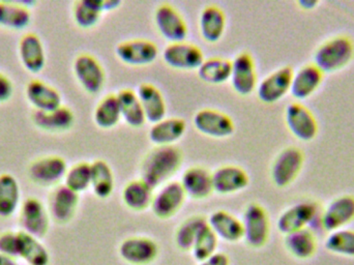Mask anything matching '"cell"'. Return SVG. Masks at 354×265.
I'll return each mask as SVG.
<instances>
[{"label": "cell", "instance_id": "1", "mask_svg": "<svg viewBox=\"0 0 354 265\" xmlns=\"http://www.w3.org/2000/svg\"><path fill=\"white\" fill-rule=\"evenodd\" d=\"M183 161V152L177 146H156L141 163L140 179L153 190L161 188L178 172Z\"/></svg>", "mask_w": 354, "mask_h": 265}, {"label": "cell", "instance_id": "2", "mask_svg": "<svg viewBox=\"0 0 354 265\" xmlns=\"http://www.w3.org/2000/svg\"><path fill=\"white\" fill-rule=\"evenodd\" d=\"M354 44L347 35H337L322 43L314 53V64L322 73H335L351 64Z\"/></svg>", "mask_w": 354, "mask_h": 265}, {"label": "cell", "instance_id": "3", "mask_svg": "<svg viewBox=\"0 0 354 265\" xmlns=\"http://www.w3.org/2000/svg\"><path fill=\"white\" fill-rule=\"evenodd\" d=\"M241 222L243 239L249 247L261 249L268 244L270 235V220L263 206L256 202L248 204Z\"/></svg>", "mask_w": 354, "mask_h": 265}, {"label": "cell", "instance_id": "4", "mask_svg": "<svg viewBox=\"0 0 354 265\" xmlns=\"http://www.w3.org/2000/svg\"><path fill=\"white\" fill-rule=\"evenodd\" d=\"M49 212L47 206L35 197H28L21 204L19 210V225L21 231L31 237L43 239L49 232Z\"/></svg>", "mask_w": 354, "mask_h": 265}, {"label": "cell", "instance_id": "5", "mask_svg": "<svg viewBox=\"0 0 354 265\" xmlns=\"http://www.w3.org/2000/svg\"><path fill=\"white\" fill-rule=\"evenodd\" d=\"M305 163L304 152L295 146H289L279 152L270 170L272 183L276 187L286 188L299 176Z\"/></svg>", "mask_w": 354, "mask_h": 265}, {"label": "cell", "instance_id": "6", "mask_svg": "<svg viewBox=\"0 0 354 265\" xmlns=\"http://www.w3.org/2000/svg\"><path fill=\"white\" fill-rule=\"evenodd\" d=\"M68 169V164L62 156H41L29 165L28 177L39 187H57L64 179Z\"/></svg>", "mask_w": 354, "mask_h": 265}, {"label": "cell", "instance_id": "7", "mask_svg": "<svg viewBox=\"0 0 354 265\" xmlns=\"http://www.w3.org/2000/svg\"><path fill=\"white\" fill-rule=\"evenodd\" d=\"M79 84L89 95H97L105 85L106 75L101 62L88 53L77 56L73 64Z\"/></svg>", "mask_w": 354, "mask_h": 265}, {"label": "cell", "instance_id": "8", "mask_svg": "<svg viewBox=\"0 0 354 265\" xmlns=\"http://www.w3.org/2000/svg\"><path fill=\"white\" fill-rule=\"evenodd\" d=\"M319 214V208L313 201H303L285 210L279 217L277 226L282 235H288L309 228Z\"/></svg>", "mask_w": 354, "mask_h": 265}, {"label": "cell", "instance_id": "9", "mask_svg": "<svg viewBox=\"0 0 354 265\" xmlns=\"http://www.w3.org/2000/svg\"><path fill=\"white\" fill-rule=\"evenodd\" d=\"M79 202V194L64 185H57L48 197L47 208L50 218L56 224H68L76 216Z\"/></svg>", "mask_w": 354, "mask_h": 265}, {"label": "cell", "instance_id": "10", "mask_svg": "<svg viewBox=\"0 0 354 265\" xmlns=\"http://www.w3.org/2000/svg\"><path fill=\"white\" fill-rule=\"evenodd\" d=\"M162 56L168 66L179 71L198 70L205 60L199 46L185 41L169 43Z\"/></svg>", "mask_w": 354, "mask_h": 265}, {"label": "cell", "instance_id": "11", "mask_svg": "<svg viewBox=\"0 0 354 265\" xmlns=\"http://www.w3.org/2000/svg\"><path fill=\"white\" fill-rule=\"evenodd\" d=\"M187 198L180 183L169 181L162 185L153 195L151 210L158 219L168 220L174 218L181 210Z\"/></svg>", "mask_w": 354, "mask_h": 265}, {"label": "cell", "instance_id": "12", "mask_svg": "<svg viewBox=\"0 0 354 265\" xmlns=\"http://www.w3.org/2000/svg\"><path fill=\"white\" fill-rule=\"evenodd\" d=\"M116 56L120 62L133 66H143L153 64L159 55L157 44L151 39H134L118 44Z\"/></svg>", "mask_w": 354, "mask_h": 265}, {"label": "cell", "instance_id": "13", "mask_svg": "<svg viewBox=\"0 0 354 265\" xmlns=\"http://www.w3.org/2000/svg\"><path fill=\"white\" fill-rule=\"evenodd\" d=\"M287 128L297 139L310 142L318 134V124L314 114L303 104L293 102L285 110Z\"/></svg>", "mask_w": 354, "mask_h": 265}, {"label": "cell", "instance_id": "14", "mask_svg": "<svg viewBox=\"0 0 354 265\" xmlns=\"http://www.w3.org/2000/svg\"><path fill=\"white\" fill-rule=\"evenodd\" d=\"M120 258L130 265H151L159 256V245L147 237H131L120 244Z\"/></svg>", "mask_w": 354, "mask_h": 265}, {"label": "cell", "instance_id": "15", "mask_svg": "<svg viewBox=\"0 0 354 265\" xmlns=\"http://www.w3.org/2000/svg\"><path fill=\"white\" fill-rule=\"evenodd\" d=\"M231 85L237 95L247 97L258 86L255 60L249 52H241L232 60Z\"/></svg>", "mask_w": 354, "mask_h": 265}, {"label": "cell", "instance_id": "16", "mask_svg": "<svg viewBox=\"0 0 354 265\" xmlns=\"http://www.w3.org/2000/svg\"><path fill=\"white\" fill-rule=\"evenodd\" d=\"M293 73L291 66H285L268 75L257 86L260 102L272 105L290 93Z\"/></svg>", "mask_w": 354, "mask_h": 265}, {"label": "cell", "instance_id": "17", "mask_svg": "<svg viewBox=\"0 0 354 265\" xmlns=\"http://www.w3.org/2000/svg\"><path fill=\"white\" fill-rule=\"evenodd\" d=\"M193 122L198 132L208 137H230L235 131L234 122L228 114L209 108L199 110L194 116Z\"/></svg>", "mask_w": 354, "mask_h": 265}, {"label": "cell", "instance_id": "18", "mask_svg": "<svg viewBox=\"0 0 354 265\" xmlns=\"http://www.w3.org/2000/svg\"><path fill=\"white\" fill-rule=\"evenodd\" d=\"M155 23L160 35L170 43L185 41L187 37V25L180 12L169 3L158 6Z\"/></svg>", "mask_w": 354, "mask_h": 265}, {"label": "cell", "instance_id": "19", "mask_svg": "<svg viewBox=\"0 0 354 265\" xmlns=\"http://www.w3.org/2000/svg\"><path fill=\"white\" fill-rule=\"evenodd\" d=\"M354 220V196L335 198L326 205L320 216L322 227L328 232L346 228Z\"/></svg>", "mask_w": 354, "mask_h": 265}, {"label": "cell", "instance_id": "20", "mask_svg": "<svg viewBox=\"0 0 354 265\" xmlns=\"http://www.w3.org/2000/svg\"><path fill=\"white\" fill-rule=\"evenodd\" d=\"M214 191L221 195L239 193L249 185L247 171L236 165H223L212 172Z\"/></svg>", "mask_w": 354, "mask_h": 265}, {"label": "cell", "instance_id": "21", "mask_svg": "<svg viewBox=\"0 0 354 265\" xmlns=\"http://www.w3.org/2000/svg\"><path fill=\"white\" fill-rule=\"evenodd\" d=\"M25 95L27 101L35 108V111H54L62 106V98L59 91L39 79L29 81Z\"/></svg>", "mask_w": 354, "mask_h": 265}, {"label": "cell", "instance_id": "22", "mask_svg": "<svg viewBox=\"0 0 354 265\" xmlns=\"http://www.w3.org/2000/svg\"><path fill=\"white\" fill-rule=\"evenodd\" d=\"M180 183L187 197L194 200L206 199L214 192L212 173L205 167H189L181 176Z\"/></svg>", "mask_w": 354, "mask_h": 265}, {"label": "cell", "instance_id": "23", "mask_svg": "<svg viewBox=\"0 0 354 265\" xmlns=\"http://www.w3.org/2000/svg\"><path fill=\"white\" fill-rule=\"evenodd\" d=\"M207 223L221 241L234 244L243 239V222L226 210H218L212 212L207 219Z\"/></svg>", "mask_w": 354, "mask_h": 265}, {"label": "cell", "instance_id": "24", "mask_svg": "<svg viewBox=\"0 0 354 265\" xmlns=\"http://www.w3.org/2000/svg\"><path fill=\"white\" fill-rule=\"evenodd\" d=\"M324 75L314 64L301 66L293 73L291 95L297 100H306L311 97L322 85Z\"/></svg>", "mask_w": 354, "mask_h": 265}, {"label": "cell", "instance_id": "25", "mask_svg": "<svg viewBox=\"0 0 354 265\" xmlns=\"http://www.w3.org/2000/svg\"><path fill=\"white\" fill-rule=\"evenodd\" d=\"M19 57L28 72L37 74L44 70L46 54L41 39L35 33H26L19 42Z\"/></svg>", "mask_w": 354, "mask_h": 265}, {"label": "cell", "instance_id": "26", "mask_svg": "<svg viewBox=\"0 0 354 265\" xmlns=\"http://www.w3.org/2000/svg\"><path fill=\"white\" fill-rule=\"evenodd\" d=\"M137 95L140 100L147 122L156 124L166 118L167 105L163 93L151 83H142L137 89Z\"/></svg>", "mask_w": 354, "mask_h": 265}, {"label": "cell", "instance_id": "27", "mask_svg": "<svg viewBox=\"0 0 354 265\" xmlns=\"http://www.w3.org/2000/svg\"><path fill=\"white\" fill-rule=\"evenodd\" d=\"M31 120L39 130L49 133H62L71 130L75 124V114L66 106L50 112L35 111Z\"/></svg>", "mask_w": 354, "mask_h": 265}, {"label": "cell", "instance_id": "28", "mask_svg": "<svg viewBox=\"0 0 354 265\" xmlns=\"http://www.w3.org/2000/svg\"><path fill=\"white\" fill-rule=\"evenodd\" d=\"M32 1H0V27L23 30L31 22Z\"/></svg>", "mask_w": 354, "mask_h": 265}, {"label": "cell", "instance_id": "29", "mask_svg": "<svg viewBox=\"0 0 354 265\" xmlns=\"http://www.w3.org/2000/svg\"><path fill=\"white\" fill-rule=\"evenodd\" d=\"M226 15L220 6H205L199 19L200 33L204 41L212 44L220 41L226 29Z\"/></svg>", "mask_w": 354, "mask_h": 265}, {"label": "cell", "instance_id": "30", "mask_svg": "<svg viewBox=\"0 0 354 265\" xmlns=\"http://www.w3.org/2000/svg\"><path fill=\"white\" fill-rule=\"evenodd\" d=\"M187 130L185 120L179 118H164L149 129V138L156 146L174 145Z\"/></svg>", "mask_w": 354, "mask_h": 265}, {"label": "cell", "instance_id": "31", "mask_svg": "<svg viewBox=\"0 0 354 265\" xmlns=\"http://www.w3.org/2000/svg\"><path fill=\"white\" fill-rule=\"evenodd\" d=\"M153 189L143 179L129 181L122 190V201L133 212H145L151 208L153 199Z\"/></svg>", "mask_w": 354, "mask_h": 265}, {"label": "cell", "instance_id": "32", "mask_svg": "<svg viewBox=\"0 0 354 265\" xmlns=\"http://www.w3.org/2000/svg\"><path fill=\"white\" fill-rule=\"evenodd\" d=\"M284 245L288 253L299 260L311 259L317 252V241L310 228L285 235Z\"/></svg>", "mask_w": 354, "mask_h": 265}, {"label": "cell", "instance_id": "33", "mask_svg": "<svg viewBox=\"0 0 354 265\" xmlns=\"http://www.w3.org/2000/svg\"><path fill=\"white\" fill-rule=\"evenodd\" d=\"M21 206V190L16 177L0 175V218H12Z\"/></svg>", "mask_w": 354, "mask_h": 265}, {"label": "cell", "instance_id": "34", "mask_svg": "<svg viewBox=\"0 0 354 265\" xmlns=\"http://www.w3.org/2000/svg\"><path fill=\"white\" fill-rule=\"evenodd\" d=\"M19 258L24 260L27 265H49L51 262L50 252L41 239L27 235L24 231H18Z\"/></svg>", "mask_w": 354, "mask_h": 265}, {"label": "cell", "instance_id": "35", "mask_svg": "<svg viewBox=\"0 0 354 265\" xmlns=\"http://www.w3.org/2000/svg\"><path fill=\"white\" fill-rule=\"evenodd\" d=\"M200 80L207 84H223L230 80L232 72V62L225 57L206 58L197 70Z\"/></svg>", "mask_w": 354, "mask_h": 265}, {"label": "cell", "instance_id": "36", "mask_svg": "<svg viewBox=\"0 0 354 265\" xmlns=\"http://www.w3.org/2000/svg\"><path fill=\"white\" fill-rule=\"evenodd\" d=\"M116 95L120 102L122 118L132 128H141L147 122V118L136 91L124 89Z\"/></svg>", "mask_w": 354, "mask_h": 265}, {"label": "cell", "instance_id": "37", "mask_svg": "<svg viewBox=\"0 0 354 265\" xmlns=\"http://www.w3.org/2000/svg\"><path fill=\"white\" fill-rule=\"evenodd\" d=\"M113 171L104 160H95L91 163V185L93 194L100 199H107L114 191Z\"/></svg>", "mask_w": 354, "mask_h": 265}, {"label": "cell", "instance_id": "38", "mask_svg": "<svg viewBox=\"0 0 354 265\" xmlns=\"http://www.w3.org/2000/svg\"><path fill=\"white\" fill-rule=\"evenodd\" d=\"M93 120L99 128L109 130L122 120L118 95L109 93L97 103L93 113Z\"/></svg>", "mask_w": 354, "mask_h": 265}, {"label": "cell", "instance_id": "39", "mask_svg": "<svg viewBox=\"0 0 354 265\" xmlns=\"http://www.w3.org/2000/svg\"><path fill=\"white\" fill-rule=\"evenodd\" d=\"M103 12L104 0H79L73 6V18L82 29L95 27Z\"/></svg>", "mask_w": 354, "mask_h": 265}, {"label": "cell", "instance_id": "40", "mask_svg": "<svg viewBox=\"0 0 354 265\" xmlns=\"http://www.w3.org/2000/svg\"><path fill=\"white\" fill-rule=\"evenodd\" d=\"M206 224H207V218L201 214H195V216L185 219L176 229V244L177 248L183 252H191L198 233Z\"/></svg>", "mask_w": 354, "mask_h": 265}, {"label": "cell", "instance_id": "41", "mask_svg": "<svg viewBox=\"0 0 354 265\" xmlns=\"http://www.w3.org/2000/svg\"><path fill=\"white\" fill-rule=\"evenodd\" d=\"M324 246L334 255L354 258V230L343 228L330 232Z\"/></svg>", "mask_w": 354, "mask_h": 265}, {"label": "cell", "instance_id": "42", "mask_svg": "<svg viewBox=\"0 0 354 265\" xmlns=\"http://www.w3.org/2000/svg\"><path fill=\"white\" fill-rule=\"evenodd\" d=\"M64 181V185L75 193H83L91 185V164L79 162L73 165L66 171Z\"/></svg>", "mask_w": 354, "mask_h": 265}, {"label": "cell", "instance_id": "43", "mask_svg": "<svg viewBox=\"0 0 354 265\" xmlns=\"http://www.w3.org/2000/svg\"><path fill=\"white\" fill-rule=\"evenodd\" d=\"M218 239L208 226V223L202 227L196 237L191 253L196 262H201L216 253Z\"/></svg>", "mask_w": 354, "mask_h": 265}, {"label": "cell", "instance_id": "44", "mask_svg": "<svg viewBox=\"0 0 354 265\" xmlns=\"http://www.w3.org/2000/svg\"><path fill=\"white\" fill-rule=\"evenodd\" d=\"M0 254L8 257L19 258V235L18 231H3L0 233Z\"/></svg>", "mask_w": 354, "mask_h": 265}, {"label": "cell", "instance_id": "45", "mask_svg": "<svg viewBox=\"0 0 354 265\" xmlns=\"http://www.w3.org/2000/svg\"><path fill=\"white\" fill-rule=\"evenodd\" d=\"M14 93V85L12 81L0 73V104L6 103L12 98Z\"/></svg>", "mask_w": 354, "mask_h": 265}, {"label": "cell", "instance_id": "46", "mask_svg": "<svg viewBox=\"0 0 354 265\" xmlns=\"http://www.w3.org/2000/svg\"><path fill=\"white\" fill-rule=\"evenodd\" d=\"M198 265H230V259L227 254L223 253V252H216L207 259L199 262Z\"/></svg>", "mask_w": 354, "mask_h": 265}, {"label": "cell", "instance_id": "47", "mask_svg": "<svg viewBox=\"0 0 354 265\" xmlns=\"http://www.w3.org/2000/svg\"><path fill=\"white\" fill-rule=\"evenodd\" d=\"M122 2L118 0H104V12L116 10Z\"/></svg>", "mask_w": 354, "mask_h": 265}, {"label": "cell", "instance_id": "48", "mask_svg": "<svg viewBox=\"0 0 354 265\" xmlns=\"http://www.w3.org/2000/svg\"><path fill=\"white\" fill-rule=\"evenodd\" d=\"M299 4L304 10H313V8L317 6L318 1H314V0H303V1H299Z\"/></svg>", "mask_w": 354, "mask_h": 265}, {"label": "cell", "instance_id": "49", "mask_svg": "<svg viewBox=\"0 0 354 265\" xmlns=\"http://www.w3.org/2000/svg\"><path fill=\"white\" fill-rule=\"evenodd\" d=\"M0 265H19L17 259L0 254Z\"/></svg>", "mask_w": 354, "mask_h": 265}]
</instances>
